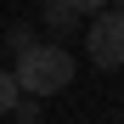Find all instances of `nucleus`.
<instances>
[{"label": "nucleus", "instance_id": "39448f33", "mask_svg": "<svg viewBox=\"0 0 124 124\" xmlns=\"http://www.w3.org/2000/svg\"><path fill=\"white\" fill-rule=\"evenodd\" d=\"M17 96H23V90H17V73L11 68H0V113H11V101Z\"/></svg>", "mask_w": 124, "mask_h": 124}, {"label": "nucleus", "instance_id": "0eeeda50", "mask_svg": "<svg viewBox=\"0 0 124 124\" xmlns=\"http://www.w3.org/2000/svg\"><path fill=\"white\" fill-rule=\"evenodd\" d=\"M73 11H107V0H68Z\"/></svg>", "mask_w": 124, "mask_h": 124}, {"label": "nucleus", "instance_id": "f257e3e1", "mask_svg": "<svg viewBox=\"0 0 124 124\" xmlns=\"http://www.w3.org/2000/svg\"><path fill=\"white\" fill-rule=\"evenodd\" d=\"M73 68H79V62H73V51L62 45V39H34V45L17 56L11 73H17V90H23V96H39V101H45V96H56V90L73 85Z\"/></svg>", "mask_w": 124, "mask_h": 124}, {"label": "nucleus", "instance_id": "20e7f679", "mask_svg": "<svg viewBox=\"0 0 124 124\" xmlns=\"http://www.w3.org/2000/svg\"><path fill=\"white\" fill-rule=\"evenodd\" d=\"M34 39H39V34H34L28 23H11V28H6V51H11V56H23V51L34 45Z\"/></svg>", "mask_w": 124, "mask_h": 124}, {"label": "nucleus", "instance_id": "f03ea898", "mask_svg": "<svg viewBox=\"0 0 124 124\" xmlns=\"http://www.w3.org/2000/svg\"><path fill=\"white\" fill-rule=\"evenodd\" d=\"M85 51L96 68H124V11H96L85 23Z\"/></svg>", "mask_w": 124, "mask_h": 124}, {"label": "nucleus", "instance_id": "423d86ee", "mask_svg": "<svg viewBox=\"0 0 124 124\" xmlns=\"http://www.w3.org/2000/svg\"><path fill=\"white\" fill-rule=\"evenodd\" d=\"M34 101H39V96H34ZM34 101H23V96H17V101H11V113L23 118V124H34V118H39V107H34Z\"/></svg>", "mask_w": 124, "mask_h": 124}, {"label": "nucleus", "instance_id": "1a4fd4ad", "mask_svg": "<svg viewBox=\"0 0 124 124\" xmlns=\"http://www.w3.org/2000/svg\"><path fill=\"white\" fill-rule=\"evenodd\" d=\"M34 6H45V0H34Z\"/></svg>", "mask_w": 124, "mask_h": 124}, {"label": "nucleus", "instance_id": "7ed1b4c3", "mask_svg": "<svg viewBox=\"0 0 124 124\" xmlns=\"http://www.w3.org/2000/svg\"><path fill=\"white\" fill-rule=\"evenodd\" d=\"M45 28H51L56 39H62V34H73V28H79V11L68 6V0H45Z\"/></svg>", "mask_w": 124, "mask_h": 124}, {"label": "nucleus", "instance_id": "6e6552de", "mask_svg": "<svg viewBox=\"0 0 124 124\" xmlns=\"http://www.w3.org/2000/svg\"><path fill=\"white\" fill-rule=\"evenodd\" d=\"M107 6H113V11H124V0H107Z\"/></svg>", "mask_w": 124, "mask_h": 124}]
</instances>
